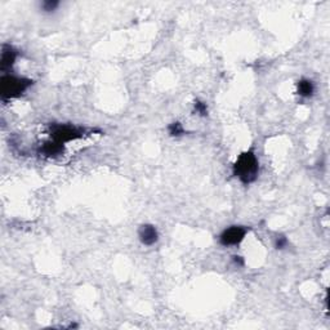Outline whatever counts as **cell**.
Masks as SVG:
<instances>
[{
  "mask_svg": "<svg viewBox=\"0 0 330 330\" xmlns=\"http://www.w3.org/2000/svg\"><path fill=\"white\" fill-rule=\"evenodd\" d=\"M232 173L244 184H250L256 181L259 174V162L254 151L249 150L239 155L232 166Z\"/></svg>",
  "mask_w": 330,
  "mask_h": 330,
  "instance_id": "6da1fadb",
  "label": "cell"
},
{
  "mask_svg": "<svg viewBox=\"0 0 330 330\" xmlns=\"http://www.w3.org/2000/svg\"><path fill=\"white\" fill-rule=\"evenodd\" d=\"M34 84V81L28 78H22L16 75L5 74L0 78V94L4 101L17 98L27 91Z\"/></svg>",
  "mask_w": 330,
  "mask_h": 330,
  "instance_id": "7a4b0ae2",
  "label": "cell"
},
{
  "mask_svg": "<svg viewBox=\"0 0 330 330\" xmlns=\"http://www.w3.org/2000/svg\"><path fill=\"white\" fill-rule=\"evenodd\" d=\"M83 136H84V129L76 128L72 125L57 124L52 125V129H50V138L62 145L81 138Z\"/></svg>",
  "mask_w": 330,
  "mask_h": 330,
  "instance_id": "3957f363",
  "label": "cell"
},
{
  "mask_svg": "<svg viewBox=\"0 0 330 330\" xmlns=\"http://www.w3.org/2000/svg\"><path fill=\"white\" fill-rule=\"evenodd\" d=\"M248 234V228L243 226H231L222 231L219 235V243L223 246H235L239 245Z\"/></svg>",
  "mask_w": 330,
  "mask_h": 330,
  "instance_id": "277c9868",
  "label": "cell"
},
{
  "mask_svg": "<svg viewBox=\"0 0 330 330\" xmlns=\"http://www.w3.org/2000/svg\"><path fill=\"white\" fill-rule=\"evenodd\" d=\"M138 237H140V241L144 245L146 246H153L158 243L159 240V232L156 230V227L154 224H142L140 228H138Z\"/></svg>",
  "mask_w": 330,
  "mask_h": 330,
  "instance_id": "5b68a950",
  "label": "cell"
},
{
  "mask_svg": "<svg viewBox=\"0 0 330 330\" xmlns=\"http://www.w3.org/2000/svg\"><path fill=\"white\" fill-rule=\"evenodd\" d=\"M17 57H18V52L12 45L3 44L1 58H0V69H1V71H8V70L12 69L13 65L16 63Z\"/></svg>",
  "mask_w": 330,
  "mask_h": 330,
  "instance_id": "8992f818",
  "label": "cell"
},
{
  "mask_svg": "<svg viewBox=\"0 0 330 330\" xmlns=\"http://www.w3.org/2000/svg\"><path fill=\"white\" fill-rule=\"evenodd\" d=\"M63 153V145L57 141H48L40 147V154L48 158H56Z\"/></svg>",
  "mask_w": 330,
  "mask_h": 330,
  "instance_id": "52a82bcc",
  "label": "cell"
},
{
  "mask_svg": "<svg viewBox=\"0 0 330 330\" xmlns=\"http://www.w3.org/2000/svg\"><path fill=\"white\" fill-rule=\"evenodd\" d=\"M297 92L303 98H310L315 93V84L310 79H301L297 84Z\"/></svg>",
  "mask_w": 330,
  "mask_h": 330,
  "instance_id": "ba28073f",
  "label": "cell"
},
{
  "mask_svg": "<svg viewBox=\"0 0 330 330\" xmlns=\"http://www.w3.org/2000/svg\"><path fill=\"white\" fill-rule=\"evenodd\" d=\"M168 132L171 137H179V136H183V134L186 133V132H184L183 125L178 122L171 123V124L168 127Z\"/></svg>",
  "mask_w": 330,
  "mask_h": 330,
  "instance_id": "9c48e42d",
  "label": "cell"
},
{
  "mask_svg": "<svg viewBox=\"0 0 330 330\" xmlns=\"http://www.w3.org/2000/svg\"><path fill=\"white\" fill-rule=\"evenodd\" d=\"M59 3L57 1V0H45V1H43L41 3V9L44 10V12H54V10L58 8Z\"/></svg>",
  "mask_w": 330,
  "mask_h": 330,
  "instance_id": "30bf717a",
  "label": "cell"
},
{
  "mask_svg": "<svg viewBox=\"0 0 330 330\" xmlns=\"http://www.w3.org/2000/svg\"><path fill=\"white\" fill-rule=\"evenodd\" d=\"M195 111L201 116L208 115V106H206V103L199 100L195 101Z\"/></svg>",
  "mask_w": 330,
  "mask_h": 330,
  "instance_id": "8fae6325",
  "label": "cell"
},
{
  "mask_svg": "<svg viewBox=\"0 0 330 330\" xmlns=\"http://www.w3.org/2000/svg\"><path fill=\"white\" fill-rule=\"evenodd\" d=\"M288 246V239L285 236H277L275 239V248L276 249H284Z\"/></svg>",
  "mask_w": 330,
  "mask_h": 330,
  "instance_id": "7c38bea8",
  "label": "cell"
},
{
  "mask_svg": "<svg viewBox=\"0 0 330 330\" xmlns=\"http://www.w3.org/2000/svg\"><path fill=\"white\" fill-rule=\"evenodd\" d=\"M234 263L236 266H244V261L241 257H234Z\"/></svg>",
  "mask_w": 330,
  "mask_h": 330,
  "instance_id": "4fadbf2b",
  "label": "cell"
}]
</instances>
